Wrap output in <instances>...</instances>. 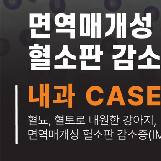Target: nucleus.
I'll list each match as a JSON object with an SVG mask.
<instances>
[{
  "label": "nucleus",
  "instance_id": "a19ab883",
  "mask_svg": "<svg viewBox=\"0 0 161 161\" xmlns=\"http://www.w3.org/2000/svg\"><path fill=\"white\" fill-rule=\"evenodd\" d=\"M142 120H143V119H142V115H141V126L142 125Z\"/></svg>",
  "mask_w": 161,
  "mask_h": 161
},
{
  "label": "nucleus",
  "instance_id": "6ab92c4d",
  "mask_svg": "<svg viewBox=\"0 0 161 161\" xmlns=\"http://www.w3.org/2000/svg\"><path fill=\"white\" fill-rule=\"evenodd\" d=\"M45 96V108L49 107V84H45V92L44 93Z\"/></svg>",
  "mask_w": 161,
  "mask_h": 161
},
{
  "label": "nucleus",
  "instance_id": "f704fd0d",
  "mask_svg": "<svg viewBox=\"0 0 161 161\" xmlns=\"http://www.w3.org/2000/svg\"><path fill=\"white\" fill-rule=\"evenodd\" d=\"M125 124L126 126H130L132 124V123L130 122H125Z\"/></svg>",
  "mask_w": 161,
  "mask_h": 161
},
{
  "label": "nucleus",
  "instance_id": "7c9ffc66",
  "mask_svg": "<svg viewBox=\"0 0 161 161\" xmlns=\"http://www.w3.org/2000/svg\"><path fill=\"white\" fill-rule=\"evenodd\" d=\"M31 62L32 63L34 62H45V63H50V59H32L31 60Z\"/></svg>",
  "mask_w": 161,
  "mask_h": 161
},
{
  "label": "nucleus",
  "instance_id": "f257e3e1",
  "mask_svg": "<svg viewBox=\"0 0 161 161\" xmlns=\"http://www.w3.org/2000/svg\"><path fill=\"white\" fill-rule=\"evenodd\" d=\"M113 102H119L121 106H126L120 87L118 86H112L106 105L111 106Z\"/></svg>",
  "mask_w": 161,
  "mask_h": 161
},
{
  "label": "nucleus",
  "instance_id": "473e14b6",
  "mask_svg": "<svg viewBox=\"0 0 161 161\" xmlns=\"http://www.w3.org/2000/svg\"><path fill=\"white\" fill-rule=\"evenodd\" d=\"M31 70H50V66L35 67L34 68L31 69Z\"/></svg>",
  "mask_w": 161,
  "mask_h": 161
},
{
  "label": "nucleus",
  "instance_id": "a18cd8bd",
  "mask_svg": "<svg viewBox=\"0 0 161 161\" xmlns=\"http://www.w3.org/2000/svg\"><path fill=\"white\" fill-rule=\"evenodd\" d=\"M157 133H158V137L160 139H161V138H160V137L159 136V135L158 134V132H157Z\"/></svg>",
  "mask_w": 161,
  "mask_h": 161
},
{
  "label": "nucleus",
  "instance_id": "c85d7f7f",
  "mask_svg": "<svg viewBox=\"0 0 161 161\" xmlns=\"http://www.w3.org/2000/svg\"><path fill=\"white\" fill-rule=\"evenodd\" d=\"M74 29L71 30H64V29H57L56 30V32H71V39H75V30Z\"/></svg>",
  "mask_w": 161,
  "mask_h": 161
},
{
  "label": "nucleus",
  "instance_id": "de8ad7c7",
  "mask_svg": "<svg viewBox=\"0 0 161 161\" xmlns=\"http://www.w3.org/2000/svg\"><path fill=\"white\" fill-rule=\"evenodd\" d=\"M133 131L132 130V132L131 134H129L128 135H131V134H132L133 133Z\"/></svg>",
  "mask_w": 161,
  "mask_h": 161
},
{
  "label": "nucleus",
  "instance_id": "f3484780",
  "mask_svg": "<svg viewBox=\"0 0 161 161\" xmlns=\"http://www.w3.org/2000/svg\"><path fill=\"white\" fill-rule=\"evenodd\" d=\"M86 49H88V55L84 60L95 59V55H92V50L95 49L94 45H84Z\"/></svg>",
  "mask_w": 161,
  "mask_h": 161
},
{
  "label": "nucleus",
  "instance_id": "f8f14e48",
  "mask_svg": "<svg viewBox=\"0 0 161 161\" xmlns=\"http://www.w3.org/2000/svg\"><path fill=\"white\" fill-rule=\"evenodd\" d=\"M65 55L72 60H76V56L72 55L70 53L68 49V45H63V50L60 54L55 56V60H56L60 59L63 58Z\"/></svg>",
  "mask_w": 161,
  "mask_h": 161
},
{
  "label": "nucleus",
  "instance_id": "dca6fc26",
  "mask_svg": "<svg viewBox=\"0 0 161 161\" xmlns=\"http://www.w3.org/2000/svg\"><path fill=\"white\" fill-rule=\"evenodd\" d=\"M68 107L71 108L73 107V97L76 96V93H73L72 84H68Z\"/></svg>",
  "mask_w": 161,
  "mask_h": 161
},
{
  "label": "nucleus",
  "instance_id": "6e6552de",
  "mask_svg": "<svg viewBox=\"0 0 161 161\" xmlns=\"http://www.w3.org/2000/svg\"><path fill=\"white\" fill-rule=\"evenodd\" d=\"M135 90L138 91V92H143V89L142 87L139 86H133L130 88L128 91L129 95L131 97L138 99L139 105H141L143 102V97L141 95L135 93L134 91Z\"/></svg>",
  "mask_w": 161,
  "mask_h": 161
},
{
  "label": "nucleus",
  "instance_id": "8fccbe9b",
  "mask_svg": "<svg viewBox=\"0 0 161 161\" xmlns=\"http://www.w3.org/2000/svg\"><path fill=\"white\" fill-rule=\"evenodd\" d=\"M155 125H156V124H155L154 127H155Z\"/></svg>",
  "mask_w": 161,
  "mask_h": 161
},
{
  "label": "nucleus",
  "instance_id": "4c0bfd02",
  "mask_svg": "<svg viewBox=\"0 0 161 161\" xmlns=\"http://www.w3.org/2000/svg\"><path fill=\"white\" fill-rule=\"evenodd\" d=\"M78 137L77 136H72L71 138L72 139L74 140H76L77 139V138H76Z\"/></svg>",
  "mask_w": 161,
  "mask_h": 161
},
{
  "label": "nucleus",
  "instance_id": "0eeeda50",
  "mask_svg": "<svg viewBox=\"0 0 161 161\" xmlns=\"http://www.w3.org/2000/svg\"><path fill=\"white\" fill-rule=\"evenodd\" d=\"M104 6L108 11L116 12L122 6L121 0H104Z\"/></svg>",
  "mask_w": 161,
  "mask_h": 161
},
{
  "label": "nucleus",
  "instance_id": "bb28decb",
  "mask_svg": "<svg viewBox=\"0 0 161 161\" xmlns=\"http://www.w3.org/2000/svg\"><path fill=\"white\" fill-rule=\"evenodd\" d=\"M61 93L58 92L57 93V100H53V103H64L68 102V100L67 99L61 100Z\"/></svg>",
  "mask_w": 161,
  "mask_h": 161
},
{
  "label": "nucleus",
  "instance_id": "20e7f679",
  "mask_svg": "<svg viewBox=\"0 0 161 161\" xmlns=\"http://www.w3.org/2000/svg\"><path fill=\"white\" fill-rule=\"evenodd\" d=\"M147 105L148 106H160V101H152L153 98H160V94H153V90H160L161 86H147Z\"/></svg>",
  "mask_w": 161,
  "mask_h": 161
},
{
  "label": "nucleus",
  "instance_id": "412c9836",
  "mask_svg": "<svg viewBox=\"0 0 161 161\" xmlns=\"http://www.w3.org/2000/svg\"><path fill=\"white\" fill-rule=\"evenodd\" d=\"M43 55L42 52L39 50H33L29 53L30 56L34 59H39L41 58Z\"/></svg>",
  "mask_w": 161,
  "mask_h": 161
},
{
  "label": "nucleus",
  "instance_id": "5701e85b",
  "mask_svg": "<svg viewBox=\"0 0 161 161\" xmlns=\"http://www.w3.org/2000/svg\"><path fill=\"white\" fill-rule=\"evenodd\" d=\"M44 85L40 84V106L43 107L44 106Z\"/></svg>",
  "mask_w": 161,
  "mask_h": 161
},
{
  "label": "nucleus",
  "instance_id": "39448f33",
  "mask_svg": "<svg viewBox=\"0 0 161 161\" xmlns=\"http://www.w3.org/2000/svg\"><path fill=\"white\" fill-rule=\"evenodd\" d=\"M114 64L124 65L114 66L115 70H133V60H115Z\"/></svg>",
  "mask_w": 161,
  "mask_h": 161
},
{
  "label": "nucleus",
  "instance_id": "cd10ccee",
  "mask_svg": "<svg viewBox=\"0 0 161 161\" xmlns=\"http://www.w3.org/2000/svg\"><path fill=\"white\" fill-rule=\"evenodd\" d=\"M50 63H31V69L34 68L36 66H50Z\"/></svg>",
  "mask_w": 161,
  "mask_h": 161
},
{
  "label": "nucleus",
  "instance_id": "3c124183",
  "mask_svg": "<svg viewBox=\"0 0 161 161\" xmlns=\"http://www.w3.org/2000/svg\"><path fill=\"white\" fill-rule=\"evenodd\" d=\"M160 138H161V136H160Z\"/></svg>",
  "mask_w": 161,
  "mask_h": 161
},
{
  "label": "nucleus",
  "instance_id": "c9c22d12",
  "mask_svg": "<svg viewBox=\"0 0 161 161\" xmlns=\"http://www.w3.org/2000/svg\"><path fill=\"white\" fill-rule=\"evenodd\" d=\"M29 1L31 3H34L37 1V0H29Z\"/></svg>",
  "mask_w": 161,
  "mask_h": 161
},
{
  "label": "nucleus",
  "instance_id": "c03bdc74",
  "mask_svg": "<svg viewBox=\"0 0 161 161\" xmlns=\"http://www.w3.org/2000/svg\"><path fill=\"white\" fill-rule=\"evenodd\" d=\"M153 139H154V131H153Z\"/></svg>",
  "mask_w": 161,
  "mask_h": 161
},
{
  "label": "nucleus",
  "instance_id": "e433bc0d",
  "mask_svg": "<svg viewBox=\"0 0 161 161\" xmlns=\"http://www.w3.org/2000/svg\"><path fill=\"white\" fill-rule=\"evenodd\" d=\"M143 138H139V139L141 140H145L147 139V137L145 136H141Z\"/></svg>",
  "mask_w": 161,
  "mask_h": 161
},
{
  "label": "nucleus",
  "instance_id": "2eb2a0df",
  "mask_svg": "<svg viewBox=\"0 0 161 161\" xmlns=\"http://www.w3.org/2000/svg\"><path fill=\"white\" fill-rule=\"evenodd\" d=\"M113 49H121L120 52L118 54L112 55V59L116 60L121 58L125 54L126 50V45H113Z\"/></svg>",
  "mask_w": 161,
  "mask_h": 161
},
{
  "label": "nucleus",
  "instance_id": "49530a36",
  "mask_svg": "<svg viewBox=\"0 0 161 161\" xmlns=\"http://www.w3.org/2000/svg\"><path fill=\"white\" fill-rule=\"evenodd\" d=\"M138 135H148V134H138Z\"/></svg>",
  "mask_w": 161,
  "mask_h": 161
},
{
  "label": "nucleus",
  "instance_id": "aec40b11",
  "mask_svg": "<svg viewBox=\"0 0 161 161\" xmlns=\"http://www.w3.org/2000/svg\"><path fill=\"white\" fill-rule=\"evenodd\" d=\"M95 49V62L96 63H100V56L103 55V51L100 50V45H96Z\"/></svg>",
  "mask_w": 161,
  "mask_h": 161
},
{
  "label": "nucleus",
  "instance_id": "09e8293b",
  "mask_svg": "<svg viewBox=\"0 0 161 161\" xmlns=\"http://www.w3.org/2000/svg\"></svg>",
  "mask_w": 161,
  "mask_h": 161
},
{
  "label": "nucleus",
  "instance_id": "ddd939ff",
  "mask_svg": "<svg viewBox=\"0 0 161 161\" xmlns=\"http://www.w3.org/2000/svg\"><path fill=\"white\" fill-rule=\"evenodd\" d=\"M138 69H159L161 68V65H152V59L147 58V65H138Z\"/></svg>",
  "mask_w": 161,
  "mask_h": 161
},
{
  "label": "nucleus",
  "instance_id": "58836bf2",
  "mask_svg": "<svg viewBox=\"0 0 161 161\" xmlns=\"http://www.w3.org/2000/svg\"><path fill=\"white\" fill-rule=\"evenodd\" d=\"M151 131H152V130H150V131L149 132V138L150 140V141H151V142H152V140H151V138H150V133H151Z\"/></svg>",
  "mask_w": 161,
  "mask_h": 161
},
{
  "label": "nucleus",
  "instance_id": "393cba45",
  "mask_svg": "<svg viewBox=\"0 0 161 161\" xmlns=\"http://www.w3.org/2000/svg\"><path fill=\"white\" fill-rule=\"evenodd\" d=\"M44 52L45 53L43 54V56L45 57V59H50V45H45V48L44 49Z\"/></svg>",
  "mask_w": 161,
  "mask_h": 161
},
{
  "label": "nucleus",
  "instance_id": "ea45409f",
  "mask_svg": "<svg viewBox=\"0 0 161 161\" xmlns=\"http://www.w3.org/2000/svg\"><path fill=\"white\" fill-rule=\"evenodd\" d=\"M139 131H143V132L145 134H147V133L143 131H147V130H139Z\"/></svg>",
  "mask_w": 161,
  "mask_h": 161
},
{
  "label": "nucleus",
  "instance_id": "4468645a",
  "mask_svg": "<svg viewBox=\"0 0 161 161\" xmlns=\"http://www.w3.org/2000/svg\"><path fill=\"white\" fill-rule=\"evenodd\" d=\"M55 69H76V65H68V59H63V65H54Z\"/></svg>",
  "mask_w": 161,
  "mask_h": 161
},
{
  "label": "nucleus",
  "instance_id": "72a5a7b5",
  "mask_svg": "<svg viewBox=\"0 0 161 161\" xmlns=\"http://www.w3.org/2000/svg\"><path fill=\"white\" fill-rule=\"evenodd\" d=\"M139 121V118L138 116H135L134 117V122L135 123H138Z\"/></svg>",
  "mask_w": 161,
  "mask_h": 161
},
{
  "label": "nucleus",
  "instance_id": "1a4fd4ad",
  "mask_svg": "<svg viewBox=\"0 0 161 161\" xmlns=\"http://www.w3.org/2000/svg\"><path fill=\"white\" fill-rule=\"evenodd\" d=\"M22 3V0H3L4 6L11 10L18 9L21 6Z\"/></svg>",
  "mask_w": 161,
  "mask_h": 161
},
{
  "label": "nucleus",
  "instance_id": "4be33fe9",
  "mask_svg": "<svg viewBox=\"0 0 161 161\" xmlns=\"http://www.w3.org/2000/svg\"><path fill=\"white\" fill-rule=\"evenodd\" d=\"M35 29H31V38H50V34H36Z\"/></svg>",
  "mask_w": 161,
  "mask_h": 161
},
{
  "label": "nucleus",
  "instance_id": "2f4dec72",
  "mask_svg": "<svg viewBox=\"0 0 161 161\" xmlns=\"http://www.w3.org/2000/svg\"><path fill=\"white\" fill-rule=\"evenodd\" d=\"M43 46H39V44H34V46H29V50H43Z\"/></svg>",
  "mask_w": 161,
  "mask_h": 161
},
{
  "label": "nucleus",
  "instance_id": "b1692460",
  "mask_svg": "<svg viewBox=\"0 0 161 161\" xmlns=\"http://www.w3.org/2000/svg\"><path fill=\"white\" fill-rule=\"evenodd\" d=\"M137 50H133V45H128V59H133V55L137 54Z\"/></svg>",
  "mask_w": 161,
  "mask_h": 161
},
{
  "label": "nucleus",
  "instance_id": "a211bd4d",
  "mask_svg": "<svg viewBox=\"0 0 161 161\" xmlns=\"http://www.w3.org/2000/svg\"><path fill=\"white\" fill-rule=\"evenodd\" d=\"M100 66H87L86 65V61H81V70H100Z\"/></svg>",
  "mask_w": 161,
  "mask_h": 161
},
{
  "label": "nucleus",
  "instance_id": "c756f323",
  "mask_svg": "<svg viewBox=\"0 0 161 161\" xmlns=\"http://www.w3.org/2000/svg\"><path fill=\"white\" fill-rule=\"evenodd\" d=\"M33 86H29V102H33Z\"/></svg>",
  "mask_w": 161,
  "mask_h": 161
},
{
  "label": "nucleus",
  "instance_id": "9b49d317",
  "mask_svg": "<svg viewBox=\"0 0 161 161\" xmlns=\"http://www.w3.org/2000/svg\"><path fill=\"white\" fill-rule=\"evenodd\" d=\"M149 55L152 58L160 60V56L155 54L153 51L152 45H147V49L145 52L142 55L138 56V60H142L146 58Z\"/></svg>",
  "mask_w": 161,
  "mask_h": 161
},
{
  "label": "nucleus",
  "instance_id": "9d476101",
  "mask_svg": "<svg viewBox=\"0 0 161 161\" xmlns=\"http://www.w3.org/2000/svg\"><path fill=\"white\" fill-rule=\"evenodd\" d=\"M97 91L99 93L101 94H103L104 92L102 88L98 86H92L90 87L87 90L86 94V100L88 103L91 105V94L93 91Z\"/></svg>",
  "mask_w": 161,
  "mask_h": 161
},
{
  "label": "nucleus",
  "instance_id": "f03ea898",
  "mask_svg": "<svg viewBox=\"0 0 161 161\" xmlns=\"http://www.w3.org/2000/svg\"><path fill=\"white\" fill-rule=\"evenodd\" d=\"M49 7L51 11L55 14L64 13L65 10V0H50Z\"/></svg>",
  "mask_w": 161,
  "mask_h": 161
},
{
  "label": "nucleus",
  "instance_id": "a878e982",
  "mask_svg": "<svg viewBox=\"0 0 161 161\" xmlns=\"http://www.w3.org/2000/svg\"><path fill=\"white\" fill-rule=\"evenodd\" d=\"M55 90H63V96L62 97L66 98L67 95V86H55Z\"/></svg>",
  "mask_w": 161,
  "mask_h": 161
},
{
  "label": "nucleus",
  "instance_id": "7ed1b4c3",
  "mask_svg": "<svg viewBox=\"0 0 161 161\" xmlns=\"http://www.w3.org/2000/svg\"><path fill=\"white\" fill-rule=\"evenodd\" d=\"M160 13L157 8L150 6L145 8L144 11V16L148 18L150 22L156 21L159 18Z\"/></svg>",
  "mask_w": 161,
  "mask_h": 161
},
{
  "label": "nucleus",
  "instance_id": "79ce46f5",
  "mask_svg": "<svg viewBox=\"0 0 161 161\" xmlns=\"http://www.w3.org/2000/svg\"><path fill=\"white\" fill-rule=\"evenodd\" d=\"M157 131H156V139H157Z\"/></svg>",
  "mask_w": 161,
  "mask_h": 161
},
{
  "label": "nucleus",
  "instance_id": "423d86ee",
  "mask_svg": "<svg viewBox=\"0 0 161 161\" xmlns=\"http://www.w3.org/2000/svg\"><path fill=\"white\" fill-rule=\"evenodd\" d=\"M151 30L146 28H138L134 29L132 35L134 37L138 39H146L151 36Z\"/></svg>",
  "mask_w": 161,
  "mask_h": 161
},
{
  "label": "nucleus",
  "instance_id": "37998d69",
  "mask_svg": "<svg viewBox=\"0 0 161 161\" xmlns=\"http://www.w3.org/2000/svg\"><path fill=\"white\" fill-rule=\"evenodd\" d=\"M153 116L152 115V126L153 125Z\"/></svg>",
  "mask_w": 161,
  "mask_h": 161
}]
</instances>
